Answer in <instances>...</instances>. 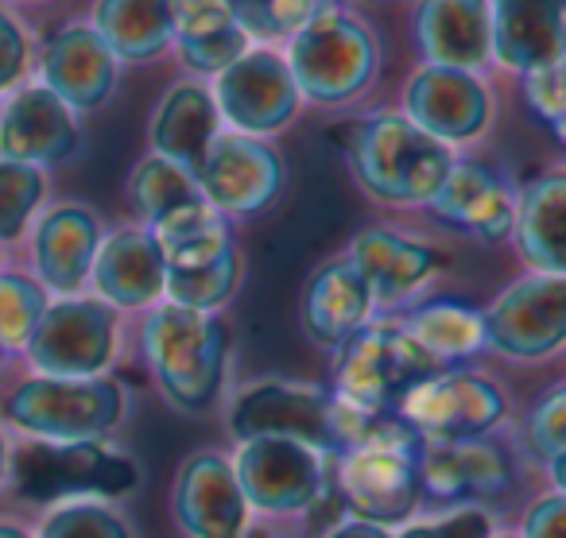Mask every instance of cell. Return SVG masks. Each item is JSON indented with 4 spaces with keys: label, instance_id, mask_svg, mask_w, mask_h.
Instances as JSON below:
<instances>
[{
    "label": "cell",
    "instance_id": "6da1fadb",
    "mask_svg": "<svg viewBox=\"0 0 566 538\" xmlns=\"http://www.w3.org/2000/svg\"><path fill=\"white\" fill-rule=\"evenodd\" d=\"M338 140L361 187L392 205H431L454 171V156L447 144L396 113L354 120L342 128Z\"/></svg>",
    "mask_w": 566,
    "mask_h": 538
},
{
    "label": "cell",
    "instance_id": "7a4b0ae2",
    "mask_svg": "<svg viewBox=\"0 0 566 538\" xmlns=\"http://www.w3.org/2000/svg\"><path fill=\"white\" fill-rule=\"evenodd\" d=\"M125 388L113 376L94 380H55V376H24L0 399V422L48 445L102 442L125 419Z\"/></svg>",
    "mask_w": 566,
    "mask_h": 538
},
{
    "label": "cell",
    "instance_id": "3957f363",
    "mask_svg": "<svg viewBox=\"0 0 566 538\" xmlns=\"http://www.w3.org/2000/svg\"><path fill=\"white\" fill-rule=\"evenodd\" d=\"M140 345L167 403L179 411H206L213 403L229 357V329L213 314L156 306L144 318Z\"/></svg>",
    "mask_w": 566,
    "mask_h": 538
},
{
    "label": "cell",
    "instance_id": "277c9868",
    "mask_svg": "<svg viewBox=\"0 0 566 538\" xmlns=\"http://www.w3.org/2000/svg\"><path fill=\"white\" fill-rule=\"evenodd\" d=\"M439 372V360L396 326H365L342 345L338 360V403L365 419L400 411V403Z\"/></svg>",
    "mask_w": 566,
    "mask_h": 538
},
{
    "label": "cell",
    "instance_id": "5b68a950",
    "mask_svg": "<svg viewBox=\"0 0 566 538\" xmlns=\"http://www.w3.org/2000/svg\"><path fill=\"white\" fill-rule=\"evenodd\" d=\"M120 345V318L109 303L94 295L51 298L40 329L24 349L32 376L55 380H94L109 376Z\"/></svg>",
    "mask_w": 566,
    "mask_h": 538
},
{
    "label": "cell",
    "instance_id": "8992f818",
    "mask_svg": "<svg viewBox=\"0 0 566 538\" xmlns=\"http://www.w3.org/2000/svg\"><path fill=\"white\" fill-rule=\"evenodd\" d=\"M287 66L303 97L318 105H342L373 82L377 43L357 17L331 9L295 32Z\"/></svg>",
    "mask_w": 566,
    "mask_h": 538
},
{
    "label": "cell",
    "instance_id": "52a82bcc",
    "mask_svg": "<svg viewBox=\"0 0 566 538\" xmlns=\"http://www.w3.org/2000/svg\"><path fill=\"white\" fill-rule=\"evenodd\" d=\"M233 434L249 437H287L311 450H346L349 411L334 403L323 388L300 380H264L252 383L233 403Z\"/></svg>",
    "mask_w": 566,
    "mask_h": 538
},
{
    "label": "cell",
    "instance_id": "ba28073f",
    "mask_svg": "<svg viewBox=\"0 0 566 538\" xmlns=\"http://www.w3.org/2000/svg\"><path fill=\"white\" fill-rule=\"evenodd\" d=\"M504 399L473 372H434L400 403V419L431 445L478 442L501 422Z\"/></svg>",
    "mask_w": 566,
    "mask_h": 538
},
{
    "label": "cell",
    "instance_id": "9c48e42d",
    "mask_svg": "<svg viewBox=\"0 0 566 538\" xmlns=\"http://www.w3.org/2000/svg\"><path fill=\"white\" fill-rule=\"evenodd\" d=\"M120 63L105 48L102 35L90 28V20H66L48 40L40 43L35 55V82L48 86L63 105L74 113H94L117 89Z\"/></svg>",
    "mask_w": 566,
    "mask_h": 538
},
{
    "label": "cell",
    "instance_id": "30bf717a",
    "mask_svg": "<svg viewBox=\"0 0 566 538\" xmlns=\"http://www.w3.org/2000/svg\"><path fill=\"white\" fill-rule=\"evenodd\" d=\"M485 345L516 360H539L566 345V275H532L485 310Z\"/></svg>",
    "mask_w": 566,
    "mask_h": 538
},
{
    "label": "cell",
    "instance_id": "8fae6325",
    "mask_svg": "<svg viewBox=\"0 0 566 538\" xmlns=\"http://www.w3.org/2000/svg\"><path fill=\"white\" fill-rule=\"evenodd\" d=\"M416 434L392 437V442H365L349 450L346 465H342V492L354 515L365 523L388 527L396 519H408L411 507L423 488L416 461Z\"/></svg>",
    "mask_w": 566,
    "mask_h": 538
},
{
    "label": "cell",
    "instance_id": "7c38bea8",
    "mask_svg": "<svg viewBox=\"0 0 566 538\" xmlns=\"http://www.w3.org/2000/svg\"><path fill=\"white\" fill-rule=\"evenodd\" d=\"M237 484L260 511H303L323 496V457L318 450L287 437H249L237 453Z\"/></svg>",
    "mask_w": 566,
    "mask_h": 538
},
{
    "label": "cell",
    "instance_id": "4fadbf2b",
    "mask_svg": "<svg viewBox=\"0 0 566 538\" xmlns=\"http://www.w3.org/2000/svg\"><path fill=\"white\" fill-rule=\"evenodd\" d=\"M102 218L82 202H59L35 218L28 233L32 275L48 287L51 298H74L90 287L97 249H102Z\"/></svg>",
    "mask_w": 566,
    "mask_h": 538
},
{
    "label": "cell",
    "instance_id": "5bb4252c",
    "mask_svg": "<svg viewBox=\"0 0 566 538\" xmlns=\"http://www.w3.org/2000/svg\"><path fill=\"white\" fill-rule=\"evenodd\" d=\"M78 148V113L35 78L0 102V159H17V163H32L48 171V167L74 159Z\"/></svg>",
    "mask_w": 566,
    "mask_h": 538
},
{
    "label": "cell",
    "instance_id": "9a60e30c",
    "mask_svg": "<svg viewBox=\"0 0 566 538\" xmlns=\"http://www.w3.org/2000/svg\"><path fill=\"white\" fill-rule=\"evenodd\" d=\"M300 97L292 66L272 51H244L229 71L218 74V109L229 125L252 136L287 125L300 109Z\"/></svg>",
    "mask_w": 566,
    "mask_h": 538
},
{
    "label": "cell",
    "instance_id": "2e32d148",
    "mask_svg": "<svg viewBox=\"0 0 566 538\" xmlns=\"http://www.w3.org/2000/svg\"><path fill=\"white\" fill-rule=\"evenodd\" d=\"M195 179L213 210L256 213L280 194L283 167L280 156L256 136H213Z\"/></svg>",
    "mask_w": 566,
    "mask_h": 538
},
{
    "label": "cell",
    "instance_id": "e0dca14e",
    "mask_svg": "<svg viewBox=\"0 0 566 538\" xmlns=\"http://www.w3.org/2000/svg\"><path fill=\"white\" fill-rule=\"evenodd\" d=\"M408 120L434 136L439 144H462L485 133L489 125V89L478 74L450 71V66H427L403 89Z\"/></svg>",
    "mask_w": 566,
    "mask_h": 538
},
{
    "label": "cell",
    "instance_id": "ac0fdd59",
    "mask_svg": "<svg viewBox=\"0 0 566 538\" xmlns=\"http://www.w3.org/2000/svg\"><path fill=\"white\" fill-rule=\"evenodd\" d=\"M94 298L113 310H144L167 291V264L148 225H128L105 233L90 272Z\"/></svg>",
    "mask_w": 566,
    "mask_h": 538
},
{
    "label": "cell",
    "instance_id": "d6986e66",
    "mask_svg": "<svg viewBox=\"0 0 566 538\" xmlns=\"http://www.w3.org/2000/svg\"><path fill=\"white\" fill-rule=\"evenodd\" d=\"M244 499L229 461L198 453L175 481V519L187 538H244Z\"/></svg>",
    "mask_w": 566,
    "mask_h": 538
},
{
    "label": "cell",
    "instance_id": "ffe728a7",
    "mask_svg": "<svg viewBox=\"0 0 566 538\" xmlns=\"http://www.w3.org/2000/svg\"><path fill=\"white\" fill-rule=\"evenodd\" d=\"M493 55L520 74L566 59V0H493Z\"/></svg>",
    "mask_w": 566,
    "mask_h": 538
},
{
    "label": "cell",
    "instance_id": "44dd1931",
    "mask_svg": "<svg viewBox=\"0 0 566 538\" xmlns=\"http://www.w3.org/2000/svg\"><path fill=\"white\" fill-rule=\"evenodd\" d=\"M416 40L431 66L473 74L493 55L489 0H419Z\"/></svg>",
    "mask_w": 566,
    "mask_h": 538
},
{
    "label": "cell",
    "instance_id": "7402d4cb",
    "mask_svg": "<svg viewBox=\"0 0 566 538\" xmlns=\"http://www.w3.org/2000/svg\"><path fill=\"white\" fill-rule=\"evenodd\" d=\"M349 264L365 279L373 303L377 306H396L403 298H411L439 267L427 244L408 241L400 233H388V229H369L354 241L349 249Z\"/></svg>",
    "mask_w": 566,
    "mask_h": 538
},
{
    "label": "cell",
    "instance_id": "603a6c76",
    "mask_svg": "<svg viewBox=\"0 0 566 538\" xmlns=\"http://www.w3.org/2000/svg\"><path fill=\"white\" fill-rule=\"evenodd\" d=\"M373 310V295L349 260L326 264L311 275L303 291V329L323 349H342L354 334H361Z\"/></svg>",
    "mask_w": 566,
    "mask_h": 538
},
{
    "label": "cell",
    "instance_id": "cb8c5ba5",
    "mask_svg": "<svg viewBox=\"0 0 566 538\" xmlns=\"http://www.w3.org/2000/svg\"><path fill=\"white\" fill-rule=\"evenodd\" d=\"M431 210L442 221L481 236V241H504L516 229V205L504 182L481 163H454L450 179L434 194Z\"/></svg>",
    "mask_w": 566,
    "mask_h": 538
},
{
    "label": "cell",
    "instance_id": "d4e9b609",
    "mask_svg": "<svg viewBox=\"0 0 566 538\" xmlns=\"http://www.w3.org/2000/svg\"><path fill=\"white\" fill-rule=\"evenodd\" d=\"M151 156L187 167L190 175L202 167L213 136H218V102L198 82H179L164 94L151 117Z\"/></svg>",
    "mask_w": 566,
    "mask_h": 538
},
{
    "label": "cell",
    "instance_id": "484cf974",
    "mask_svg": "<svg viewBox=\"0 0 566 538\" xmlns=\"http://www.w3.org/2000/svg\"><path fill=\"white\" fill-rule=\"evenodd\" d=\"M90 28L117 63H151L175 43L171 0H94Z\"/></svg>",
    "mask_w": 566,
    "mask_h": 538
},
{
    "label": "cell",
    "instance_id": "4316f807",
    "mask_svg": "<svg viewBox=\"0 0 566 538\" xmlns=\"http://www.w3.org/2000/svg\"><path fill=\"white\" fill-rule=\"evenodd\" d=\"M175 48L198 74H221L244 55L249 35L237 24L229 0H171Z\"/></svg>",
    "mask_w": 566,
    "mask_h": 538
},
{
    "label": "cell",
    "instance_id": "83f0119b",
    "mask_svg": "<svg viewBox=\"0 0 566 538\" xmlns=\"http://www.w3.org/2000/svg\"><path fill=\"white\" fill-rule=\"evenodd\" d=\"M40 481L48 496L66 499L71 492L90 496H125L136 484V465L120 453L105 450V442L86 445H48L43 442Z\"/></svg>",
    "mask_w": 566,
    "mask_h": 538
},
{
    "label": "cell",
    "instance_id": "f1b7e54d",
    "mask_svg": "<svg viewBox=\"0 0 566 538\" xmlns=\"http://www.w3.org/2000/svg\"><path fill=\"white\" fill-rule=\"evenodd\" d=\"M516 241L539 275H566V171L527 182L516 205Z\"/></svg>",
    "mask_w": 566,
    "mask_h": 538
},
{
    "label": "cell",
    "instance_id": "f546056e",
    "mask_svg": "<svg viewBox=\"0 0 566 538\" xmlns=\"http://www.w3.org/2000/svg\"><path fill=\"white\" fill-rule=\"evenodd\" d=\"M423 484L442 499H485L504 492L509 465L504 453L489 442H454L431 445L419 461Z\"/></svg>",
    "mask_w": 566,
    "mask_h": 538
},
{
    "label": "cell",
    "instance_id": "4dcf8cb0",
    "mask_svg": "<svg viewBox=\"0 0 566 538\" xmlns=\"http://www.w3.org/2000/svg\"><path fill=\"white\" fill-rule=\"evenodd\" d=\"M128 202L144 218V225L151 229L171 213L202 202V190H198V179L187 167L171 163L164 156H148L128 175Z\"/></svg>",
    "mask_w": 566,
    "mask_h": 538
},
{
    "label": "cell",
    "instance_id": "1f68e13d",
    "mask_svg": "<svg viewBox=\"0 0 566 538\" xmlns=\"http://www.w3.org/2000/svg\"><path fill=\"white\" fill-rule=\"evenodd\" d=\"M408 334L434 360L473 357L485 345V314H478L465 303H431L411 318Z\"/></svg>",
    "mask_w": 566,
    "mask_h": 538
},
{
    "label": "cell",
    "instance_id": "d6a6232c",
    "mask_svg": "<svg viewBox=\"0 0 566 538\" xmlns=\"http://www.w3.org/2000/svg\"><path fill=\"white\" fill-rule=\"evenodd\" d=\"M51 179L43 167L0 159V244L17 249L28 241L35 218L48 210Z\"/></svg>",
    "mask_w": 566,
    "mask_h": 538
},
{
    "label": "cell",
    "instance_id": "836d02e7",
    "mask_svg": "<svg viewBox=\"0 0 566 538\" xmlns=\"http://www.w3.org/2000/svg\"><path fill=\"white\" fill-rule=\"evenodd\" d=\"M48 306H51L48 287L32 272H17V267L0 272V345L12 357H24L28 341L40 329Z\"/></svg>",
    "mask_w": 566,
    "mask_h": 538
},
{
    "label": "cell",
    "instance_id": "e575fe53",
    "mask_svg": "<svg viewBox=\"0 0 566 538\" xmlns=\"http://www.w3.org/2000/svg\"><path fill=\"white\" fill-rule=\"evenodd\" d=\"M35 538H133V527L102 499H59L40 519Z\"/></svg>",
    "mask_w": 566,
    "mask_h": 538
},
{
    "label": "cell",
    "instance_id": "d590c367",
    "mask_svg": "<svg viewBox=\"0 0 566 538\" xmlns=\"http://www.w3.org/2000/svg\"><path fill=\"white\" fill-rule=\"evenodd\" d=\"M35 55H40V40L32 24L20 17V9L0 0V102L35 78Z\"/></svg>",
    "mask_w": 566,
    "mask_h": 538
},
{
    "label": "cell",
    "instance_id": "8d00e7d4",
    "mask_svg": "<svg viewBox=\"0 0 566 538\" xmlns=\"http://www.w3.org/2000/svg\"><path fill=\"white\" fill-rule=\"evenodd\" d=\"M331 9H334V0H252V4L237 9L233 17L244 35L275 40V35L303 32L311 20H318Z\"/></svg>",
    "mask_w": 566,
    "mask_h": 538
},
{
    "label": "cell",
    "instance_id": "74e56055",
    "mask_svg": "<svg viewBox=\"0 0 566 538\" xmlns=\"http://www.w3.org/2000/svg\"><path fill=\"white\" fill-rule=\"evenodd\" d=\"M527 437H532V450L543 457H555L566 450V388H558L555 395H547L535 407L532 422H527Z\"/></svg>",
    "mask_w": 566,
    "mask_h": 538
},
{
    "label": "cell",
    "instance_id": "f35d334b",
    "mask_svg": "<svg viewBox=\"0 0 566 538\" xmlns=\"http://www.w3.org/2000/svg\"><path fill=\"white\" fill-rule=\"evenodd\" d=\"M493 535V519L481 507H462V511H450L442 519L431 523H416L403 535L396 538H489Z\"/></svg>",
    "mask_w": 566,
    "mask_h": 538
},
{
    "label": "cell",
    "instance_id": "ab89813d",
    "mask_svg": "<svg viewBox=\"0 0 566 538\" xmlns=\"http://www.w3.org/2000/svg\"><path fill=\"white\" fill-rule=\"evenodd\" d=\"M524 89H527V105H532L547 125L566 117V94H563V78H558V66L524 74Z\"/></svg>",
    "mask_w": 566,
    "mask_h": 538
},
{
    "label": "cell",
    "instance_id": "60d3db41",
    "mask_svg": "<svg viewBox=\"0 0 566 538\" xmlns=\"http://www.w3.org/2000/svg\"><path fill=\"white\" fill-rule=\"evenodd\" d=\"M524 538H566V496H547L527 511Z\"/></svg>",
    "mask_w": 566,
    "mask_h": 538
},
{
    "label": "cell",
    "instance_id": "b9f144b4",
    "mask_svg": "<svg viewBox=\"0 0 566 538\" xmlns=\"http://www.w3.org/2000/svg\"><path fill=\"white\" fill-rule=\"evenodd\" d=\"M331 538H392L385 527H377V523H365V519H354L346 523V527H338Z\"/></svg>",
    "mask_w": 566,
    "mask_h": 538
},
{
    "label": "cell",
    "instance_id": "7bdbcfd3",
    "mask_svg": "<svg viewBox=\"0 0 566 538\" xmlns=\"http://www.w3.org/2000/svg\"><path fill=\"white\" fill-rule=\"evenodd\" d=\"M12 476V442H9V430L0 422V484Z\"/></svg>",
    "mask_w": 566,
    "mask_h": 538
},
{
    "label": "cell",
    "instance_id": "ee69618b",
    "mask_svg": "<svg viewBox=\"0 0 566 538\" xmlns=\"http://www.w3.org/2000/svg\"><path fill=\"white\" fill-rule=\"evenodd\" d=\"M0 538H35V530L24 527L20 519H12V515H0Z\"/></svg>",
    "mask_w": 566,
    "mask_h": 538
},
{
    "label": "cell",
    "instance_id": "f6af8a7d",
    "mask_svg": "<svg viewBox=\"0 0 566 538\" xmlns=\"http://www.w3.org/2000/svg\"><path fill=\"white\" fill-rule=\"evenodd\" d=\"M551 476H555V484H558V496H566V450L551 457Z\"/></svg>",
    "mask_w": 566,
    "mask_h": 538
},
{
    "label": "cell",
    "instance_id": "bcb514c9",
    "mask_svg": "<svg viewBox=\"0 0 566 538\" xmlns=\"http://www.w3.org/2000/svg\"><path fill=\"white\" fill-rule=\"evenodd\" d=\"M551 128H555V136H558V140H563V144H566V117H558V120H555V125H551Z\"/></svg>",
    "mask_w": 566,
    "mask_h": 538
},
{
    "label": "cell",
    "instance_id": "7dc6e473",
    "mask_svg": "<svg viewBox=\"0 0 566 538\" xmlns=\"http://www.w3.org/2000/svg\"><path fill=\"white\" fill-rule=\"evenodd\" d=\"M4 4H12V9H28V4H43V0H4Z\"/></svg>",
    "mask_w": 566,
    "mask_h": 538
},
{
    "label": "cell",
    "instance_id": "c3c4849f",
    "mask_svg": "<svg viewBox=\"0 0 566 538\" xmlns=\"http://www.w3.org/2000/svg\"><path fill=\"white\" fill-rule=\"evenodd\" d=\"M9 360H12V352L4 349V345H0V372H4V368H9Z\"/></svg>",
    "mask_w": 566,
    "mask_h": 538
},
{
    "label": "cell",
    "instance_id": "681fc988",
    "mask_svg": "<svg viewBox=\"0 0 566 538\" xmlns=\"http://www.w3.org/2000/svg\"><path fill=\"white\" fill-rule=\"evenodd\" d=\"M4 267H9V249L0 244V272H4Z\"/></svg>",
    "mask_w": 566,
    "mask_h": 538
},
{
    "label": "cell",
    "instance_id": "f907efd6",
    "mask_svg": "<svg viewBox=\"0 0 566 538\" xmlns=\"http://www.w3.org/2000/svg\"><path fill=\"white\" fill-rule=\"evenodd\" d=\"M558 78H563V94H566V59L558 63Z\"/></svg>",
    "mask_w": 566,
    "mask_h": 538
},
{
    "label": "cell",
    "instance_id": "816d5d0a",
    "mask_svg": "<svg viewBox=\"0 0 566 538\" xmlns=\"http://www.w3.org/2000/svg\"><path fill=\"white\" fill-rule=\"evenodd\" d=\"M244 4H252V0H229V9H233V12H237V9H244Z\"/></svg>",
    "mask_w": 566,
    "mask_h": 538
},
{
    "label": "cell",
    "instance_id": "f5cc1de1",
    "mask_svg": "<svg viewBox=\"0 0 566 538\" xmlns=\"http://www.w3.org/2000/svg\"><path fill=\"white\" fill-rule=\"evenodd\" d=\"M252 538H264V535H252Z\"/></svg>",
    "mask_w": 566,
    "mask_h": 538
}]
</instances>
